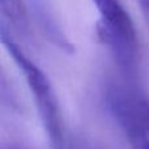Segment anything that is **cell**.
Returning a JSON list of instances; mask_svg holds the SVG:
<instances>
[{
  "label": "cell",
  "mask_w": 149,
  "mask_h": 149,
  "mask_svg": "<svg viewBox=\"0 0 149 149\" xmlns=\"http://www.w3.org/2000/svg\"><path fill=\"white\" fill-rule=\"evenodd\" d=\"M1 22L25 31L28 29V9L24 0H0Z\"/></svg>",
  "instance_id": "5"
},
{
  "label": "cell",
  "mask_w": 149,
  "mask_h": 149,
  "mask_svg": "<svg viewBox=\"0 0 149 149\" xmlns=\"http://www.w3.org/2000/svg\"><path fill=\"white\" fill-rule=\"evenodd\" d=\"M8 149H16V148H8Z\"/></svg>",
  "instance_id": "8"
},
{
  "label": "cell",
  "mask_w": 149,
  "mask_h": 149,
  "mask_svg": "<svg viewBox=\"0 0 149 149\" xmlns=\"http://www.w3.org/2000/svg\"><path fill=\"white\" fill-rule=\"evenodd\" d=\"M93 3L100 15L98 38L113 52L119 67L131 73L137 58V36L128 12L119 0H93Z\"/></svg>",
  "instance_id": "2"
},
{
  "label": "cell",
  "mask_w": 149,
  "mask_h": 149,
  "mask_svg": "<svg viewBox=\"0 0 149 149\" xmlns=\"http://www.w3.org/2000/svg\"><path fill=\"white\" fill-rule=\"evenodd\" d=\"M107 103L131 149H149V100L130 85H113Z\"/></svg>",
  "instance_id": "3"
},
{
  "label": "cell",
  "mask_w": 149,
  "mask_h": 149,
  "mask_svg": "<svg viewBox=\"0 0 149 149\" xmlns=\"http://www.w3.org/2000/svg\"><path fill=\"white\" fill-rule=\"evenodd\" d=\"M0 37H1V42L5 46L7 51L10 54L12 59L17 64L18 70L25 77V81L34 97L39 118L43 123L45 131L51 143L52 149H60L62 145L64 144L65 136L63 132L62 115H60L58 98L55 95L54 88H52L49 77L21 50V47L12 38L7 25H4L3 22L0 26Z\"/></svg>",
  "instance_id": "1"
},
{
  "label": "cell",
  "mask_w": 149,
  "mask_h": 149,
  "mask_svg": "<svg viewBox=\"0 0 149 149\" xmlns=\"http://www.w3.org/2000/svg\"><path fill=\"white\" fill-rule=\"evenodd\" d=\"M137 4L140 7V10H141L143 16H144L145 21H147L148 26H149V0H136Z\"/></svg>",
  "instance_id": "7"
},
{
  "label": "cell",
  "mask_w": 149,
  "mask_h": 149,
  "mask_svg": "<svg viewBox=\"0 0 149 149\" xmlns=\"http://www.w3.org/2000/svg\"><path fill=\"white\" fill-rule=\"evenodd\" d=\"M30 5L33 8V12L36 15V18L38 20L39 25L45 29V31L49 34L50 38L54 39L55 43L62 49L72 51V45L67 39V37L63 34L59 24L51 13L49 4L45 0H30Z\"/></svg>",
  "instance_id": "4"
},
{
  "label": "cell",
  "mask_w": 149,
  "mask_h": 149,
  "mask_svg": "<svg viewBox=\"0 0 149 149\" xmlns=\"http://www.w3.org/2000/svg\"><path fill=\"white\" fill-rule=\"evenodd\" d=\"M60 149H98L95 145L85 141L84 139H77V137H65L64 144L62 145Z\"/></svg>",
  "instance_id": "6"
}]
</instances>
